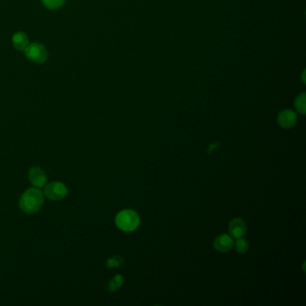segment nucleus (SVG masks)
<instances>
[{
    "label": "nucleus",
    "instance_id": "nucleus-1",
    "mask_svg": "<svg viewBox=\"0 0 306 306\" xmlns=\"http://www.w3.org/2000/svg\"><path fill=\"white\" fill-rule=\"evenodd\" d=\"M44 195L38 188H32L24 191L20 198L19 207L26 214H34L42 208Z\"/></svg>",
    "mask_w": 306,
    "mask_h": 306
},
{
    "label": "nucleus",
    "instance_id": "nucleus-6",
    "mask_svg": "<svg viewBox=\"0 0 306 306\" xmlns=\"http://www.w3.org/2000/svg\"><path fill=\"white\" fill-rule=\"evenodd\" d=\"M297 121V115L294 110H284L277 116V123L283 129H291Z\"/></svg>",
    "mask_w": 306,
    "mask_h": 306
},
{
    "label": "nucleus",
    "instance_id": "nucleus-12",
    "mask_svg": "<svg viewBox=\"0 0 306 306\" xmlns=\"http://www.w3.org/2000/svg\"><path fill=\"white\" fill-rule=\"evenodd\" d=\"M123 264H124V260H123V258L119 255L112 256L106 261V266L108 268H119Z\"/></svg>",
    "mask_w": 306,
    "mask_h": 306
},
{
    "label": "nucleus",
    "instance_id": "nucleus-11",
    "mask_svg": "<svg viewBox=\"0 0 306 306\" xmlns=\"http://www.w3.org/2000/svg\"><path fill=\"white\" fill-rule=\"evenodd\" d=\"M306 95L302 93V95H298L295 101V106L296 110L301 114H305L306 112Z\"/></svg>",
    "mask_w": 306,
    "mask_h": 306
},
{
    "label": "nucleus",
    "instance_id": "nucleus-15",
    "mask_svg": "<svg viewBox=\"0 0 306 306\" xmlns=\"http://www.w3.org/2000/svg\"><path fill=\"white\" fill-rule=\"evenodd\" d=\"M217 146H219V144H217V143L211 144V145H210V147H209V148H208V152H209V153H212V152H213V151H214V150H215V147H217Z\"/></svg>",
    "mask_w": 306,
    "mask_h": 306
},
{
    "label": "nucleus",
    "instance_id": "nucleus-14",
    "mask_svg": "<svg viewBox=\"0 0 306 306\" xmlns=\"http://www.w3.org/2000/svg\"><path fill=\"white\" fill-rule=\"evenodd\" d=\"M46 8L49 9H57L64 4L65 0H42Z\"/></svg>",
    "mask_w": 306,
    "mask_h": 306
},
{
    "label": "nucleus",
    "instance_id": "nucleus-4",
    "mask_svg": "<svg viewBox=\"0 0 306 306\" xmlns=\"http://www.w3.org/2000/svg\"><path fill=\"white\" fill-rule=\"evenodd\" d=\"M68 188L63 182H52L47 184L44 189L45 196L50 201H62L68 195Z\"/></svg>",
    "mask_w": 306,
    "mask_h": 306
},
{
    "label": "nucleus",
    "instance_id": "nucleus-8",
    "mask_svg": "<svg viewBox=\"0 0 306 306\" xmlns=\"http://www.w3.org/2000/svg\"><path fill=\"white\" fill-rule=\"evenodd\" d=\"M228 230H229V234L232 237L238 239L242 237L245 234L247 227H246L245 222L242 218H234V219L231 220V222L229 223Z\"/></svg>",
    "mask_w": 306,
    "mask_h": 306
},
{
    "label": "nucleus",
    "instance_id": "nucleus-2",
    "mask_svg": "<svg viewBox=\"0 0 306 306\" xmlns=\"http://www.w3.org/2000/svg\"><path fill=\"white\" fill-rule=\"evenodd\" d=\"M115 223L121 230L132 232L140 226V215L134 210L125 209L118 214L115 218Z\"/></svg>",
    "mask_w": 306,
    "mask_h": 306
},
{
    "label": "nucleus",
    "instance_id": "nucleus-3",
    "mask_svg": "<svg viewBox=\"0 0 306 306\" xmlns=\"http://www.w3.org/2000/svg\"><path fill=\"white\" fill-rule=\"evenodd\" d=\"M24 51H25V56L28 60H30L31 61L35 62V63H38V64L43 63L48 57V52H47L45 47L38 42L31 43L27 46Z\"/></svg>",
    "mask_w": 306,
    "mask_h": 306
},
{
    "label": "nucleus",
    "instance_id": "nucleus-9",
    "mask_svg": "<svg viewBox=\"0 0 306 306\" xmlns=\"http://www.w3.org/2000/svg\"><path fill=\"white\" fill-rule=\"evenodd\" d=\"M13 44L15 49L18 50H24L26 49L27 46L29 45V39L24 33L22 32L16 33L13 36Z\"/></svg>",
    "mask_w": 306,
    "mask_h": 306
},
{
    "label": "nucleus",
    "instance_id": "nucleus-13",
    "mask_svg": "<svg viewBox=\"0 0 306 306\" xmlns=\"http://www.w3.org/2000/svg\"><path fill=\"white\" fill-rule=\"evenodd\" d=\"M235 249L238 252L239 254H245L246 252L249 249V243L247 242V240L242 237L238 238V240L235 242Z\"/></svg>",
    "mask_w": 306,
    "mask_h": 306
},
{
    "label": "nucleus",
    "instance_id": "nucleus-10",
    "mask_svg": "<svg viewBox=\"0 0 306 306\" xmlns=\"http://www.w3.org/2000/svg\"><path fill=\"white\" fill-rule=\"evenodd\" d=\"M123 281H124V280H123V276L121 275H116V276H114L113 280H110L109 285H108V291L110 292V293L117 291L122 287Z\"/></svg>",
    "mask_w": 306,
    "mask_h": 306
},
{
    "label": "nucleus",
    "instance_id": "nucleus-5",
    "mask_svg": "<svg viewBox=\"0 0 306 306\" xmlns=\"http://www.w3.org/2000/svg\"><path fill=\"white\" fill-rule=\"evenodd\" d=\"M28 178L30 181L32 185L34 186L35 188H42L47 182V175L45 172L42 170V168L38 166H34L31 168L28 172Z\"/></svg>",
    "mask_w": 306,
    "mask_h": 306
},
{
    "label": "nucleus",
    "instance_id": "nucleus-7",
    "mask_svg": "<svg viewBox=\"0 0 306 306\" xmlns=\"http://www.w3.org/2000/svg\"><path fill=\"white\" fill-rule=\"evenodd\" d=\"M234 247V241L230 235L222 234L216 236L214 241V248L220 253H227Z\"/></svg>",
    "mask_w": 306,
    "mask_h": 306
}]
</instances>
